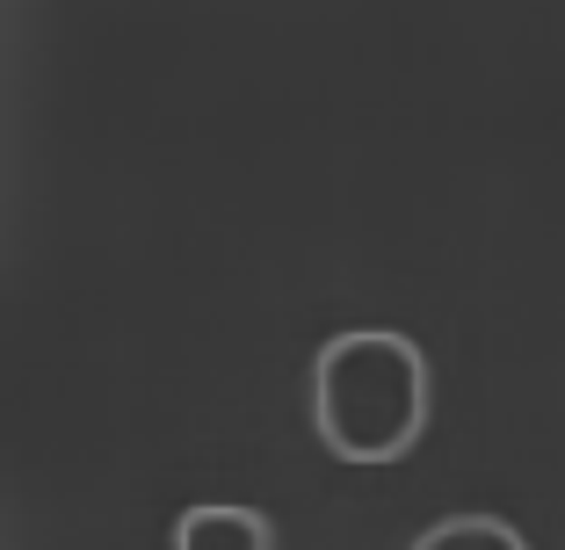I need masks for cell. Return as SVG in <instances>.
<instances>
[{"instance_id":"obj_1","label":"cell","mask_w":565,"mask_h":550,"mask_svg":"<svg viewBox=\"0 0 565 550\" xmlns=\"http://www.w3.org/2000/svg\"><path fill=\"white\" fill-rule=\"evenodd\" d=\"M312 428L341 464H399L428 428V363L406 334H341L312 363Z\"/></svg>"},{"instance_id":"obj_2","label":"cell","mask_w":565,"mask_h":550,"mask_svg":"<svg viewBox=\"0 0 565 550\" xmlns=\"http://www.w3.org/2000/svg\"><path fill=\"white\" fill-rule=\"evenodd\" d=\"M174 550H276V521L254 507H189Z\"/></svg>"},{"instance_id":"obj_3","label":"cell","mask_w":565,"mask_h":550,"mask_svg":"<svg viewBox=\"0 0 565 550\" xmlns=\"http://www.w3.org/2000/svg\"><path fill=\"white\" fill-rule=\"evenodd\" d=\"M414 550H530L515 521H493V515H449L435 529H420Z\"/></svg>"}]
</instances>
